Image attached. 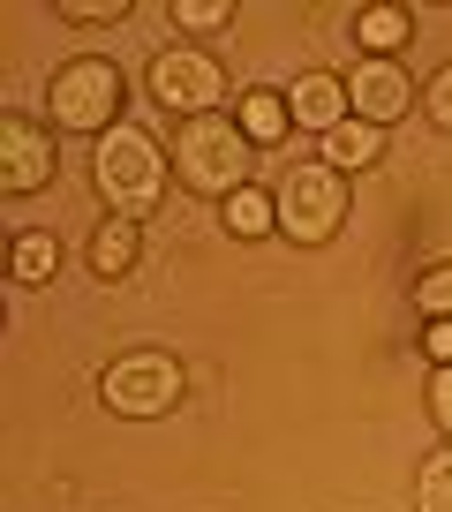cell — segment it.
I'll return each mask as SVG.
<instances>
[{
  "instance_id": "6da1fadb",
  "label": "cell",
  "mask_w": 452,
  "mask_h": 512,
  "mask_svg": "<svg viewBox=\"0 0 452 512\" xmlns=\"http://www.w3.org/2000/svg\"><path fill=\"white\" fill-rule=\"evenodd\" d=\"M91 189H98V204H106V219L144 226L151 211L166 204V189H174V151H166L151 128L121 121L113 136L91 144Z\"/></svg>"
},
{
  "instance_id": "7a4b0ae2",
  "label": "cell",
  "mask_w": 452,
  "mask_h": 512,
  "mask_svg": "<svg viewBox=\"0 0 452 512\" xmlns=\"http://www.w3.org/2000/svg\"><path fill=\"white\" fill-rule=\"evenodd\" d=\"M166 151H174V189L204 196V204H226V196H242L249 181H257V159H264V151L242 136V121H234V113L174 121Z\"/></svg>"
},
{
  "instance_id": "3957f363",
  "label": "cell",
  "mask_w": 452,
  "mask_h": 512,
  "mask_svg": "<svg viewBox=\"0 0 452 512\" xmlns=\"http://www.w3.org/2000/svg\"><path fill=\"white\" fill-rule=\"evenodd\" d=\"M129 121V76H121V61H106V53H76V61L53 68L46 83V128L53 136H113V128Z\"/></svg>"
},
{
  "instance_id": "277c9868",
  "label": "cell",
  "mask_w": 452,
  "mask_h": 512,
  "mask_svg": "<svg viewBox=\"0 0 452 512\" xmlns=\"http://www.w3.org/2000/svg\"><path fill=\"white\" fill-rule=\"evenodd\" d=\"M181 400H189V369L166 347H129V354H113V362L98 369V407H106L113 422H159V415H174Z\"/></svg>"
},
{
  "instance_id": "5b68a950",
  "label": "cell",
  "mask_w": 452,
  "mask_h": 512,
  "mask_svg": "<svg viewBox=\"0 0 452 512\" xmlns=\"http://www.w3.org/2000/svg\"><path fill=\"white\" fill-rule=\"evenodd\" d=\"M144 98L159 113H174V121H204V113H226V98H242V91L226 83V61L211 46L174 38V46H159L144 61Z\"/></svg>"
},
{
  "instance_id": "8992f818",
  "label": "cell",
  "mask_w": 452,
  "mask_h": 512,
  "mask_svg": "<svg viewBox=\"0 0 452 512\" xmlns=\"http://www.w3.org/2000/svg\"><path fill=\"white\" fill-rule=\"evenodd\" d=\"M272 204H279V234L294 241V249H324V241L347 226V174H332L324 159H302V166H287L279 174V189H272Z\"/></svg>"
},
{
  "instance_id": "52a82bcc",
  "label": "cell",
  "mask_w": 452,
  "mask_h": 512,
  "mask_svg": "<svg viewBox=\"0 0 452 512\" xmlns=\"http://www.w3.org/2000/svg\"><path fill=\"white\" fill-rule=\"evenodd\" d=\"M61 181V151H53V128L31 121V113H0V196H46Z\"/></svg>"
},
{
  "instance_id": "ba28073f",
  "label": "cell",
  "mask_w": 452,
  "mask_h": 512,
  "mask_svg": "<svg viewBox=\"0 0 452 512\" xmlns=\"http://www.w3.org/2000/svg\"><path fill=\"white\" fill-rule=\"evenodd\" d=\"M422 106V83L407 76L400 61H355V76H347V113L370 128H392L407 121V113Z\"/></svg>"
},
{
  "instance_id": "9c48e42d",
  "label": "cell",
  "mask_w": 452,
  "mask_h": 512,
  "mask_svg": "<svg viewBox=\"0 0 452 512\" xmlns=\"http://www.w3.org/2000/svg\"><path fill=\"white\" fill-rule=\"evenodd\" d=\"M83 264H91V279H106V287L136 279V264H144V226L136 219H98L91 241H83Z\"/></svg>"
},
{
  "instance_id": "30bf717a",
  "label": "cell",
  "mask_w": 452,
  "mask_h": 512,
  "mask_svg": "<svg viewBox=\"0 0 452 512\" xmlns=\"http://www.w3.org/2000/svg\"><path fill=\"white\" fill-rule=\"evenodd\" d=\"M287 113L302 136H324V128L347 121V76H324V68H309V76L287 83Z\"/></svg>"
},
{
  "instance_id": "8fae6325",
  "label": "cell",
  "mask_w": 452,
  "mask_h": 512,
  "mask_svg": "<svg viewBox=\"0 0 452 512\" xmlns=\"http://www.w3.org/2000/svg\"><path fill=\"white\" fill-rule=\"evenodd\" d=\"M355 46H362V61H400L415 46V8H400V0L355 8Z\"/></svg>"
},
{
  "instance_id": "7c38bea8",
  "label": "cell",
  "mask_w": 452,
  "mask_h": 512,
  "mask_svg": "<svg viewBox=\"0 0 452 512\" xmlns=\"http://www.w3.org/2000/svg\"><path fill=\"white\" fill-rule=\"evenodd\" d=\"M317 159L332 166V174H370V166H385V128H370V121L347 113L339 128L317 136Z\"/></svg>"
},
{
  "instance_id": "4fadbf2b",
  "label": "cell",
  "mask_w": 452,
  "mask_h": 512,
  "mask_svg": "<svg viewBox=\"0 0 452 512\" xmlns=\"http://www.w3.org/2000/svg\"><path fill=\"white\" fill-rule=\"evenodd\" d=\"M53 272H61V234L46 226L8 234V287H53Z\"/></svg>"
},
{
  "instance_id": "5bb4252c",
  "label": "cell",
  "mask_w": 452,
  "mask_h": 512,
  "mask_svg": "<svg viewBox=\"0 0 452 512\" xmlns=\"http://www.w3.org/2000/svg\"><path fill=\"white\" fill-rule=\"evenodd\" d=\"M234 121H242V136H249L257 151H272V144H287V136H294L287 91H264V83H257V91H242V98H234Z\"/></svg>"
},
{
  "instance_id": "9a60e30c",
  "label": "cell",
  "mask_w": 452,
  "mask_h": 512,
  "mask_svg": "<svg viewBox=\"0 0 452 512\" xmlns=\"http://www.w3.org/2000/svg\"><path fill=\"white\" fill-rule=\"evenodd\" d=\"M219 226L234 241H272L279 234V204H272V189H257V181H249L242 196H226L219 204Z\"/></svg>"
},
{
  "instance_id": "2e32d148",
  "label": "cell",
  "mask_w": 452,
  "mask_h": 512,
  "mask_svg": "<svg viewBox=\"0 0 452 512\" xmlns=\"http://www.w3.org/2000/svg\"><path fill=\"white\" fill-rule=\"evenodd\" d=\"M166 23H174V31H189V46H204L211 31H226V23H234V0H166Z\"/></svg>"
},
{
  "instance_id": "e0dca14e",
  "label": "cell",
  "mask_w": 452,
  "mask_h": 512,
  "mask_svg": "<svg viewBox=\"0 0 452 512\" xmlns=\"http://www.w3.org/2000/svg\"><path fill=\"white\" fill-rule=\"evenodd\" d=\"M415 512H452V445L422 452V467H415Z\"/></svg>"
},
{
  "instance_id": "ac0fdd59",
  "label": "cell",
  "mask_w": 452,
  "mask_h": 512,
  "mask_svg": "<svg viewBox=\"0 0 452 512\" xmlns=\"http://www.w3.org/2000/svg\"><path fill=\"white\" fill-rule=\"evenodd\" d=\"M53 16L76 23V31H98V23H129L136 0H53Z\"/></svg>"
},
{
  "instance_id": "d6986e66",
  "label": "cell",
  "mask_w": 452,
  "mask_h": 512,
  "mask_svg": "<svg viewBox=\"0 0 452 512\" xmlns=\"http://www.w3.org/2000/svg\"><path fill=\"white\" fill-rule=\"evenodd\" d=\"M415 309H422V317H452V256L415 279Z\"/></svg>"
},
{
  "instance_id": "ffe728a7",
  "label": "cell",
  "mask_w": 452,
  "mask_h": 512,
  "mask_svg": "<svg viewBox=\"0 0 452 512\" xmlns=\"http://www.w3.org/2000/svg\"><path fill=\"white\" fill-rule=\"evenodd\" d=\"M422 113H430V128H437V136H452V61L437 68L430 83H422Z\"/></svg>"
},
{
  "instance_id": "44dd1931",
  "label": "cell",
  "mask_w": 452,
  "mask_h": 512,
  "mask_svg": "<svg viewBox=\"0 0 452 512\" xmlns=\"http://www.w3.org/2000/svg\"><path fill=\"white\" fill-rule=\"evenodd\" d=\"M430 422H437V437L452 445V369H430Z\"/></svg>"
},
{
  "instance_id": "7402d4cb",
  "label": "cell",
  "mask_w": 452,
  "mask_h": 512,
  "mask_svg": "<svg viewBox=\"0 0 452 512\" xmlns=\"http://www.w3.org/2000/svg\"><path fill=\"white\" fill-rule=\"evenodd\" d=\"M422 362L452 369V317H430V332H422Z\"/></svg>"
}]
</instances>
